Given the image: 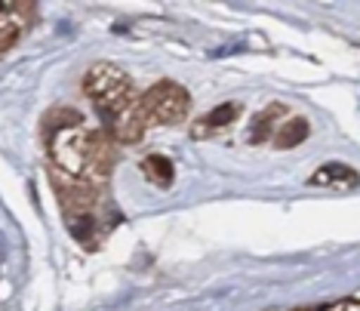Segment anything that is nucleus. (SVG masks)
<instances>
[{"label":"nucleus","mask_w":360,"mask_h":311,"mask_svg":"<svg viewBox=\"0 0 360 311\" xmlns=\"http://www.w3.org/2000/svg\"><path fill=\"white\" fill-rule=\"evenodd\" d=\"M84 93L102 108V118L114 139L136 142L145 133L148 118L142 108V96L133 89V80L127 77V71L114 68L108 62L93 65L84 77Z\"/></svg>","instance_id":"obj_1"},{"label":"nucleus","mask_w":360,"mask_h":311,"mask_svg":"<svg viewBox=\"0 0 360 311\" xmlns=\"http://www.w3.org/2000/svg\"><path fill=\"white\" fill-rule=\"evenodd\" d=\"M142 108L148 124H179V120L188 118L191 102H188V93L179 84L160 80L142 96Z\"/></svg>","instance_id":"obj_2"},{"label":"nucleus","mask_w":360,"mask_h":311,"mask_svg":"<svg viewBox=\"0 0 360 311\" xmlns=\"http://www.w3.org/2000/svg\"><path fill=\"white\" fill-rule=\"evenodd\" d=\"M31 13H34V0H4V19H0V28H4V50H10L13 40L22 34Z\"/></svg>","instance_id":"obj_3"},{"label":"nucleus","mask_w":360,"mask_h":311,"mask_svg":"<svg viewBox=\"0 0 360 311\" xmlns=\"http://www.w3.org/2000/svg\"><path fill=\"white\" fill-rule=\"evenodd\" d=\"M237 118H240V105H237V102L216 105V108L207 111V114H203V118L198 120V124H194V133H191V136L207 139V136H212V133H219V129L231 127Z\"/></svg>","instance_id":"obj_4"},{"label":"nucleus","mask_w":360,"mask_h":311,"mask_svg":"<svg viewBox=\"0 0 360 311\" xmlns=\"http://www.w3.org/2000/svg\"><path fill=\"white\" fill-rule=\"evenodd\" d=\"M360 182V176L351 167H342V163H326L314 176H311V185L321 188H354Z\"/></svg>","instance_id":"obj_5"},{"label":"nucleus","mask_w":360,"mask_h":311,"mask_svg":"<svg viewBox=\"0 0 360 311\" xmlns=\"http://www.w3.org/2000/svg\"><path fill=\"white\" fill-rule=\"evenodd\" d=\"M142 173L148 176L154 185L167 188L169 182H173V163H169L167 158H160V154H151V158L142 160Z\"/></svg>","instance_id":"obj_6"},{"label":"nucleus","mask_w":360,"mask_h":311,"mask_svg":"<svg viewBox=\"0 0 360 311\" xmlns=\"http://www.w3.org/2000/svg\"><path fill=\"white\" fill-rule=\"evenodd\" d=\"M305 139H308V120H302V118H292L290 124H283L281 129H277V136H274V145H277V148H292V145L305 142Z\"/></svg>","instance_id":"obj_7"},{"label":"nucleus","mask_w":360,"mask_h":311,"mask_svg":"<svg viewBox=\"0 0 360 311\" xmlns=\"http://www.w3.org/2000/svg\"><path fill=\"white\" fill-rule=\"evenodd\" d=\"M277 114H283L281 105H271V108H262L256 118H252V124H250V142H262L265 136H271L274 133V118Z\"/></svg>","instance_id":"obj_8"}]
</instances>
